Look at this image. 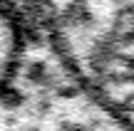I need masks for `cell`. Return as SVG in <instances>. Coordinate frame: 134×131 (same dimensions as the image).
<instances>
[{"mask_svg":"<svg viewBox=\"0 0 134 131\" xmlns=\"http://www.w3.org/2000/svg\"><path fill=\"white\" fill-rule=\"evenodd\" d=\"M65 59L134 116V0H37Z\"/></svg>","mask_w":134,"mask_h":131,"instance_id":"obj_1","label":"cell"},{"mask_svg":"<svg viewBox=\"0 0 134 131\" xmlns=\"http://www.w3.org/2000/svg\"><path fill=\"white\" fill-rule=\"evenodd\" d=\"M23 25L13 15V10L0 3V87L10 79L13 69L20 64L23 54Z\"/></svg>","mask_w":134,"mask_h":131,"instance_id":"obj_2","label":"cell"}]
</instances>
